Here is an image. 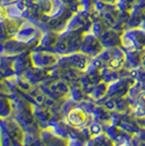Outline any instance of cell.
<instances>
[{"label":"cell","instance_id":"7a4b0ae2","mask_svg":"<svg viewBox=\"0 0 145 146\" xmlns=\"http://www.w3.org/2000/svg\"><path fill=\"white\" fill-rule=\"evenodd\" d=\"M139 103H140V105L145 109V92L143 93V94H141V96L139 97Z\"/></svg>","mask_w":145,"mask_h":146},{"label":"cell","instance_id":"6da1fadb","mask_svg":"<svg viewBox=\"0 0 145 146\" xmlns=\"http://www.w3.org/2000/svg\"><path fill=\"white\" fill-rule=\"evenodd\" d=\"M68 120L70 123H72L73 125L80 127V125H83L86 122V116L81 109H73L70 111Z\"/></svg>","mask_w":145,"mask_h":146}]
</instances>
